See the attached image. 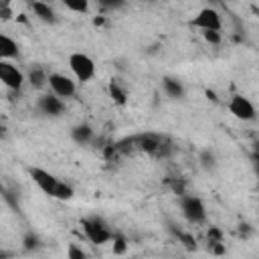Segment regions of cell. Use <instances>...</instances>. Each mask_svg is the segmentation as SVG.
<instances>
[{"label":"cell","instance_id":"cell-1","mask_svg":"<svg viewBox=\"0 0 259 259\" xmlns=\"http://www.w3.org/2000/svg\"><path fill=\"white\" fill-rule=\"evenodd\" d=\"M81 229H83L85 237L89 239V243H93V245H105V243H111L113 241L111 227L107 225L105 219H101L97 214L83 217L81 219Z\"/></svg>","mask_w":259,"mask_h":259},{"label":"cell","instance_id":"cell-2","mask_svg":"<svg viewBox=\"0 0 259 259\" xmlns=\"http://www.w3.org/2000/svg\"><path fill=\"white\" fill-rule=\"evenodd\" d=\"M178 204H180V212H182V217L186 221H190L194 225H200V223L206 221V206H204L200 196H196V194H180Z\"/></svg>","mask_w":259,"mask_h":259},{"label":"cell","instance_id":"cell-3","mask_svg":"<svg viewBox=\"0 0 259 259\" xmlns=\"http://www.w3.org/2000/svg\"><path fill=\"white\" fill-rule=\"evenodd\" d=\"M69 69L73 73V77L79 83H87L95 77L97 69H95V61L85 55V53H71L69 55Z\"/></svg>","mask_w":259,"mask_h":259},{"label":"cell","instance_id":"cell-4","mask_svg":"<svg viewBox=\"0 0 259 259\" xmlns=\"http://www.w3.org/2000/svg\"><path fill=\"white\" fill-rule=\"evenodd\" d=\"M0 81H2V85H4L6 89L18 93V91L22 89L24 81H26V75H24L14 63L0 59Z\"/></svg>","mask_w":259,"mask_h":259},{"label":"cell","instance_id":"cell-5","mask_svg":"<svg viewBox=\"0 0 259 259\" xmlns=\"http://www.w3.org/2000/svg\"><path fill=\"white\" fill-rule=\"evenodd\" d=\"M231 115L239 121H253L257 117V109L255 105L251 103V99H247L245 95H233L227 103Z\"/></svg>","mask_w":259,"mask_h":259},{"label":"cell","instance_id":"cell-6","mask_svg":"<svg viewBox=\"0 0 259 259\" xmlns=\"http://www.w3.org/2000/svg\"><path fill=\"white\" fill-rule=\"evenodd\" d=\"M49 89H51V93H55L63 99H69L77 93L75 81L63 73H49Z\"/></svg>","mask_w":259,"mask_h":259},{"label":"cell","instance_id":"cell-7","mask_svg":"<svg viewBox=\"0 0 259 259\" xmlns=\"http://www.w3.org/2000/svg\"><path fill=\"white\" fill-rule=\"evenodd\" d=\"M36 109H38V113H42L45 117H61V115L67 111L63 97H59V95H55V93H45V95H40L38 101H36Z\"/></svg>","mask_w":259,"mask_h":259},{"label":"cell","instance_id":"cell-8","mask_svg":"<svg viewBox=\"0 0 259 259\" xmlns=\"http://www.w3.org/2000/svg\"><path fill=\"white\" fill-rule=\"evenodd\" d=\"M192 26H196L200 30H221L223 28V20H221L219 10L206 6V8L196 12V16L192 18Z\"/></svg>","mask_w":259,"mask_h":259},{"label":"cell","instance_id":"cell-9","mask_svg":"<svg viewBox=\"0 0 259 259\" xmlns=\"http://www.w3.org/2000/svg\"><path fill=\"white\" fill-rule=\"evenodd\" d=\"M28 172H30V178L34 180V184H36L47 196H53V198H55V190H57L59 178H57L55 174H51L49 170H42V168H38V166L30 168Z\"/></svg>","mask_w":259,"mask_h":259},{"label":"cell","instance_id":"cell-10","mask_svg":"<svg viewBox=\"0 0 259 259\" xmlns=\"http://www.w3.org/2000/svg\"><path fill=\"white\" fill-rule=\"evenodd\" d=\"M134 148L146 152V154H158L160 150V144H162V138L154 136V134H142V136H136V138H130Z\"/></svg>","mask_w":259,"mask_h":259},{"label":"cell","instance_id":"cell-11","mask_svg":"<svg viewBox=\"0 0 259 259\" xmlns=\"http://www.w3.org/2000/svg\"><path fill=\"white\" fill-rule=\"evenodd\" d=\"M71 140L77 146H89L95 140V130L89 123H77L71 127Z\"/></svg>","mask_w":259,"mask_h":259},{"label":"cell","instance_id":"cell-12","mask_svg":"<svg viewBox=\"0 0 259 259\" xmlns=\"http://www.w3.org/2000/svg\"><path fill=\"white\" fill-rule=\"evenodd\" d=\"M30 8H32L34 16L40 22H45V24H55L57 22V12L47 2H42V0H30Z\"/></svg>","mask_w":259,"mask_h":259},{"label":"cell","instance_id":"cell-13","mask_svg":"<svg viewBox=\"0 0 259 259\" xmlns=\"http://www.w3.org/2000/svg\"><path fill=\"white\" fill-rule=\"evenodd\" d=\"M26 81L30 83V87L40 89V87L49 85V73L45 71V67H42V65L32 63V65L28 67V71H26Z\"/></svg>","mask_w":259,"mask_h":259},{"label":"cell","instance_id":"cell-14","mask_svg":"<svg viewBox=\"0 0 259 259\" xmlns=\"http://www.w3.org/2000/svg\"><path fill=\"white\" fill-rule=\"evenodd\" d=\"M162 91L170 99H184V95H186L184 83L180 79H176V77H164L162 79Z\"/></svg>","mask_w":259,"mask_h":259},{"label":"cell","instance_id":"cell-15","mask_svg":"<svg viewBox=\"0 0 259 259\" xmlns=\"http://www.w3.org/2000/svg\"><path fill=\"white\" fill-rule=\"evenodd\" d=\"M18 57V45L14 38H10L8 34H0V59L10 61Z\"/></svg>","mask_w":259,"mask_h":259},{"label":"cell","instance_id":"cell-16","mask_svg":"<svg viewBox=\"0 0 259 259\" xmlns=\"http://www.w3.org/2000/svg\"><path fill=\"white\" fill-rule=\"evenodd\" d=\"M109 97H111L117 105H123V103L127 101V91L119 85L117 79H111V81H109Z\"/></svg>","mask_w":259,"mask_h":259},{"label":"cell","instance_id":"cell-17","mask_svg":"<svg viewBox=\"0 0 259 259\" xmlns=\"http://www.w3.org/2000/svg\"><path fill=\"white\" fill-rule=\"evenodd\" d=\"M38 247H40V239H38V235L32 233V231L24 233V237H22V249H24L26 253H34Z\"/></svg>","mask_w":259,"mask_h":259},{"label":"cell","instance_id":"cell-18","mask_svg":"<svg viewBox=\"0 0 259 259\" xmlns=\"http://www.w3.org/2000/svg\"><path fill=\"white\" fill-rule=\"evenodd\" d=\"M61 2L71 12H77V14H87L89 12V0H61Z\"/></svg>","mask_w":259,"mask_h":259},{"label":"cell","instance_id":"cell-19","mask_svg":"<svg viewBox=\"0 0 259 259\" xmlns=\"http://www.w3.org/2000/svg\"><path fill=\"white\" fill-rule=\"evenodd\" d=\"M198 160H200V166H202L204 170H208V172L217 168V156H214V152L208 150V148L200 152V158H198Z\"/></svg>","mask_w":259,"mask_h":259},{"label":"cell","instance_id":"cell-20","mask_svg":"<svg viewBox=\"0 0 259 259\" xmlns=\"http://www.w3.org/2000/svg\"><path fill=\"white\" fill-rule=\"evenodd\" d=\"M73 196H75L73 186H71V184H67V182H63V180H59L57 190H55V198H59V200H71Z\"/></svg>","mask_w":259,"mask_h":259},{"label":"cell","instance_id":"cell-21","mask_svg":"<svg viewBox=\"0 0 259 259\" xmlns=\"http://www.w3.org/2000/svg\"><path fill=\"white\" fill-rule=\"evenodd\" d=\"M127 251V239L121 233H113V255H123Z\"/></svg>","mask_w":259,"mask_h":259},{"label":"cell","instance_id":"cell-22","mask_svg":"<svg viewBox=\"0 0 259 259\" xmlns=\"http://www.w3.org/2000/svg\"><path fill=\"white\" fill-rule=\"evenodd\" d=\"M202 38L212 45V47H219L223 42V36H221V30H202Z\"/></svg>","mask_w":259,"mask_h":259},{"label":"cell","instance_id":"cell-23","mask_svg":"<svg viewBox=\"0 0 259 259\" xmlns=\"http://www.w3.org/2000/svg\"><path fill=\"white\" fill-rule=\"evenodd\" d=\"M206 237H208V245L223 243V233H221L217 227H210V229H208V233H206Z\"/></svg>","mask_w":259,"mask_h":259},{"label":"cell","instance_id":"cell-24","mask_svg":"<svg viewBox=\"0 0 259 259\" xmlns=\"http://www.w3.org/2000/svg\"><path fill=\"white\" fill-rule=\"evenodd\" d=\"M67 257H69V259H85L87 253H85L83 249H79L77 245H69V249H67Z\"/></svg>","mask_w":259,"mask_h":259},{"label":"cell","instance_id":"cell-25","mask_svg":"<svg viewBox=\"0 0 259 259\" xmlns=\"http://www.w3.org/2000/svg\"><path fill=\"white\" fill-rule=\"evenodd\" d=\"M99 4L109 10H121L125 6V0H99Z\"/></svg>","mask_w":259,"mask_h":259},{"label":"cell","instance_id":"cell-26","mask_svg":"<svg viewBox=\"0 0 259 259\" xmlns=\"http://www.w3.org/2000/svg\"><path fill=\"white\" fill-rule=\"evenodd\" d=\"M251 158L259 164V140H255V142H253V154H251Z\"/></svg>","mask_w":259,"mask_h":259},{"label":"cell","instance_id":"cell-27","mask_svg":"<svg viewBox=\"0 0 259 259\" xmlns=\"http://www.w3.org/2000/svg\"><path fill=\"white\" fill-rule=\"evenodd\" d=\"M0 14H2V20H8L12 12H10V8H8V6H0Z\"/></svg>","mask_w":259,"mask_h":259},{"label":"cell","instance_id":"cell-28","mask_svg":"<svg viewBox=\"0 0 259 259\" xmlns=\"http://www.w3.org/2000/svg\"><path fill=\"white\" fill-rule=\"evenodd\" d=\"M257 178H259V164H257Z\"/></svg>","mask_w":259,"mask_h":259},{"label":"cell","instance_id":"cell-29","mask_svg":"<svg viewBox=\"0 0 259 259\" xmlns=\"http://www.w3.org/2000/svg\"><path fill=\"white\" fill-rule=\"evenodd\" d=\"M227 2H233V0H227Z\"/></svg>","mask_w":259,"mask_h":259}]
</instances>
